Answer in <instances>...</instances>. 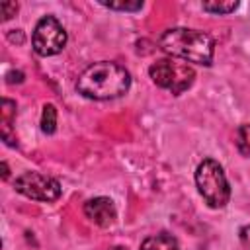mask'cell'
I'll return each mask as SVG.
<instances>
[{"label":"cell","instance_id":"cell-1","mask_svg":"<svg viewBox=\"0 0 250 250\" xmlns=\"http://www.w3.org/2000/svg\"><path fill=\"white\" fill-rule=\"evenodd\" d=\"M131 86L129 72L117 62L100 61L82 70L76 80V90L90 100H113L123 96Z\"/></svg>","mask_w":250,"mask_h":250},{"label":"cell","instance_id":"cell-2","mask_svg":"<svg viewBox=\"0 0 250 250\" xmlns=\"http://www.w3.org/2000/svg\"><path fill=\"white\" fill-rule=\"evenodd\" d=\"M158 47L172 59H182L186 62L203 66L211 64L215 53V41L211 39V35L188 27L166 29L158 39Z\"/></svg>","mask_w":250,"mask_h":250},{"label":"cell","instance_id":"cell-3","mask_svg":"<svg viewBox=\"0 0 250 250\" xmlns=\"http://www.w3.org/2000/svg\"><path fill=\"white\" fill-rule=\"evenodd\" d=\"M195 186L201 197L207 201L209 207L221 209L229 203L230 188L227 182V176L223 172V166L217 160H203L195 170Z\"/></svg>","mask_w":250,"mask_h":250},{"label":"cell","instance_id":"cell-4","mask_svg":"<svg viewBox=\"0 0 250 250\" xmlns=\"http://www.w3.org/2000/svg\"><path fill=\"white\" fill-rule=\"evenodd\" d=\"M148 74L152 82L164 90H170L172 94H182L193 84L195 72L186 62H178L174 59H160L150 64Z\"/></svg>","mask_w":250,"mask_h":250},{"label":"cell","instance_id":"cell-5","mask_svg":"<svg viewBox=\"0 0 250 250\" xmlns=\"http://www.w3.org/2000/svg\"><path fill=\"white\" fill-rule=\"evenodd\" d=\"M31 43H33V49L37 55L53 57L64 49L66 31L62 29V25L53 16H45L37 21L33 35H31Z\"/></svg>","mask_w":250,"mask_h":250},{"label":"cell","instance_id":"cell-6","mask_svg":"<svg viewBox=\"0 0 250 250\" xmlns=\"http://www.w3.org/2000/svg\"><path fill=\"white\" fill-rule=\"evenodd\" d=\"M14 188L18 193L35 201H55L61 195V184L55 178L39 172H23L16 178Z\"/></svg>","mask_w":250,"mask_h":250},{"label":"cell","instance_id":"cell-7","mask_svg":"<svg viewBox=\"0 0 250 250\" xmlns=\"http://www.w3.org/2000/svg\"><path fill=\"white\" fill-rule=\"evenodd\" d=\"M84 215L98 227H109L117 219L115 205L109 197H94L84 203Z\"/></svg>","mask_w":250,"mask_h":250},{"label":"cell","instance_id":"cell-8","mask_svg":"<svg viewBox=\"0 0 250 250\" xmlns=\"http://www.w3.org/2000/svg\"><path fill=\"white\" fill-rule=\"evenodd\" d=\"M0 123H2V139L6 141V145H14V137H12V123L16 117V104L12 100H2V109H0Z\"/></svg>","mask_w":250,"mask_h":250},{"label":"cell","instance_id":"cell-9","mask_svg":"<svg viewBox=\"0 0 250 250\" xmlns=\"http://www.w3.org/2000/svg\"><path fill=\"white\" fill-rule=\"evenodd\" d=\"M139 250H180L178 246V240L172 236V234H166V232H160V234H154V236H148Z\"/></svg>","mask_w":250,"mask_h":250},{"label":"cell","instance_id":"cell-10","mask_svg":"<svg viewBox=\"0 0 250 250\" xmlns=\"http://www.w3.org/2000/svg\"><path fill=\"white\" fill-rule=\"evenodd\" d=\"M55 129H57V109L53 104H45L41 113V131L45 135H53Z\"/></svg>","mask_w":250,"mask_h":250},{"label":"cell","instance_id":"cell-11","mask_svg":"<svg viewBox=\"0 0 250 250\" xmlns=\"http://www.w3.org/2000/svg\"><path fill=\"white\" fill-rule=\"evenodd\" d=\"M236 148L242 156L250 158V125L244 123L236 131Z\"/></svg>","mask_w":250,"mask_h":250},{"label":"cell","instance_id":"cell-12","mask_svg":"<svg viewBox=\"0 0 250 250\" xmlns=\"http://www.w3.org/2000/svg\"><path fill=\"white\" fill-rule=\"evenodd\" d=\"M236 8H238V2H203V10L213 14H230Z\"/></svg>","mask_w":250,"mask_h":250},{"label":"cell","instance_id":"cell-13","mask_svg":"<svg viewBox=\"0 0 250 250\" xmlns=\"http://www.w3.org/2000/svg\"><path fill=\"white\" fill-rule=\"evenodd\" d=\"M102 6H105V8H109V10H121V12H137V10H141L143 8V2L141 0H137V2H123V0H119V2H100Z\"/></svg>","mask_w":250,"mask_h":250},{"label":"cell","instance_id":"cell-14","mask_svg":"<svg viewBox=\"0 0 250 250\" xmlns=\"http://www.w3.org/2000/svg\"><path fill=\"white\" fill-rule=\"evenodd\" d=\"M0 12H2V20H10L12 16H16L18 4L16 2H2L0 4Z\"/></svg>","mask_w":250,"mask_h":250},{"label":"cell","instance_id":"cell-15","mask_svg":"<svg viewBox=\"0 0 250 250\" xmlns=\"http://www.w3.org/2000/svg\"><path fill=\"white\" fill-rule=\"evenodd\" d=\"M240 242H242V246H244V248H248V250H250V225L240 229Z\"/></svg>","mask_w":250,"mask_h":250},{"label":"cell","instance_id":"cell-16","mask_svg":"<svg viewBox=\"0 0 250 250\" xmlns=\"http://www.w3.org/2000/svg\"><path fill=\"white\" fill-rule=\"evenodd\" d=\"M6 78H8V82L10 84H14V82H23V72H20V70H12V72H8L6 74Z\"/></svg>","mask_w":250,"mask_h":250},{"label":"cell","instance_id":"cell-17","mask_svg":"<svg viewBox=\"0 0 250 250\" xmlns=\"http://www.w3.org/2000/svg\"><path fill=\"white\" fill-rule=\"evenodd\" d=\"M8 39H10V41H18V43H23V33L18 29V33H16V35H14V33H8Z\"/></svg>","mask_w":250,"mask_h":250},{"label":"cell","instance_id":"cell-18","mask_svg":"<svg viewBox=\"0 0 250 250\" xmlns=\"http://www.w3.org/2000/svg\"><path fill=\"white\" fill-rule=\"evenodd\" d=\"M2 170H4V172H2V176H4V178H8V166H6V162H2Z\"/></svg>","mask_w":250,"mask_h":250},{"label":"cell","instance_id":"cell-19","mask_svg":"<svg viewBox=\"0 0 250 250\" xmlns=\"http://www.w3.org/2000/svg\"><path fill=\"white\" fill-rule=\"evenodd\" d=\"M111 250H127V248H121V246H115V248H111Z\"/></svg>","mask_w":250,"mask_h":250}]
</instances>
